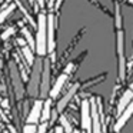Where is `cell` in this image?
I'll list each match as a JSON object with an SVG mask.
<instances>
[{"label": "cell", "instance_id": "obj_1", "mask_svg": "<svg viewBox=\"0 0 133 133\" xmlns=\"http://www.w3.org/2000/svg\"><path fill=\"white\" fill-rule=\"evenodd\" d=\"M42 72H43V60L36 59L30 70L29 82H27V95L30 97H37L40 95V82H42Z\"/></svg>", "mask_w": 133, "mask_h": 133}, {"label": "cell", "instance_id": "obj_2", "mask_svg": "<svg viewBox=\"0 0 133 133\" xmlns=\"http://www.w3.org/2000/svg\"><path fill=\"white\" fill-rule=\"evenodd\" d=\"M37 35H36V53L46 56L47 53V16L40 13L37 17Z\"/></svg>", "mask_w": 133, "mask_h": 133}, {"label": "cell", "instance_id": "obj_3", "mask_svg": "<svg viewBox=\"0 0 133 133\" xmlns=\"http://www.w3.org/2000/svg\"><path fill=\"white\" fill-rule=\"evenodd\" d=\"M116 53H117V77L119 80H124L126 77V56H124V32L116 30Z\"/></svg>", "mask_w": 133, "mask_h": 133}, {"label": "cell", "instance_id": "obj_4", "mask_svg": "<svg viewBox=\"0 0 133 133\" xmlns=\"http://www.w3.org/2000/svg\"><path fill=\"white\" fill-rule=\"evenodd\" d=\"M9 76H10V83L13 84V90H15L16 99L20 100V99H23L26 90H24L23 79H22L20 72H19V69H17L15 62H10L9 63Z\"/></svg>", "mask_w": 133, "mask_h": 133}, {"label": "cell", "instance_id": "obj_5", "mask_svg": "<svg viewBox=\"0 0 133 133\" xmlns=\"http://www.w3.org/2000/svg\"><path fill=\"white\" fill-rule=\"evenodd\" d=\"M50 59L43 60V72H42V82H40V99L46 100L50 93Z\"/></svg>", "mask_w": 133, "mask_h": 133}, {"label": "cell", "instance_id": "obj_6", "mask_svg": "<svg viewBox=\"0 0 133 133\" xmlns=\"http://www.w3.org/2000/svg\"><path fill=\"white\" fill-rule=\"evenodd\" d=\"M80 123L86 133H92V115H90V100L84 99L80 103Z\"/></svg>", "mask_w": 133, "mask_h": 133}, {"label": "cell", "instance_id": "obj_7", "mask_svg": "<svg viewBox=\"0 0 133 133\" xmlns=\"http://www.w3.org/2000/svg\"><path fill=\"white\" fill-rule=\"evenodd\" d=\"M42 109H43V100L42 99H36L32 104V109L29 110L26 117V123L29 124H37L42 117Z\"/></svg>", "mask_w": 133, "mask_h": 133}, {"label": "cell", "instance_id": "obj_8", "mask_svg": "<svg viewBox=\"0 0 133 133\" xmlns=\"http://www.w3.org/2000/svg\"><path fill=\"white\" fill-rule=\"evenodd\" d=\"M55 15H47V53H55L56 40H55Z\"/></svg>", "mask_w": 133, "mask_h": 133}, {"label": "cell", "instance_id": "obj_9", "mask_svg": "<svg viewBox=\"0 0 133 133\" xmlns=\"http://www.w3.org/2000/svg\"><path fill=\"white\" fill-rule=\"evenodd\" d=\"M90 115H92V133H102L100 115L97 110L96 99H90Z\"/></svg>", "mask_w": 133, "mask_h": 133}, {"label": "cell", "instance_id": "obj_10", "mask_svg": "<svg viewBox=\"0 0 133 133\" xmlns=\"http://www.w3.org/2000/svg\"><path fill=\"white\" fill-rule=\"evenodd\" d=\"M77 89H79V83H75L72 87H70L69 90L66 92V95H63V97L60 99V100L57 102V106H56V110H57L59 113H62L64 110V107L67 106V104L70 103V100H72L73 97L76 96V93H77Z\"/></svg>", "mask_w": 133, "mask_h": 133}, {"label": "cell", "instance_id": "obj_11", "mask_svg": "<svg viewBox=\"0 0 133 133\" xmlns=\"http://www.w3.org/2000/svg\"><path fill=\"white\" fill-rule=\"evenodd\" d=\"M132 116H133V100L130 102V104L123 110V113L119 116L117 122H116V124H115V132H116V133L120 132V130L123 129V126L127 123V122H129V119L132 117Z\"/></svg>", "mask_w": 133, "mask_h": 133}, {"label": "cell", "instance_id": "obj_12", "mask_svg": "<svg viewBox=\"0 0 133 133\" xmlns=\"http://www.w3.org/2000/svg\"><path fill=\"white\" fill-rule=\"evenodd\" d=\"M67 77H69L67 75H64V73H62V75L59 76L57 79H56L55 84H53V87L50 89V93H49L50 99H56L59 95H60V92H62V89H63L64 83L67 82Z\"/></svg>", "mask_w": 133, "mask_h": 133}, {"label": "cell", "instance_id": "obj_13", "mask_svg": "<svg viewBox=\"0 0 133 133\" xmlns=\"http://www.w3.org/2000/svg\"><path fill=\"white\" fill-rule=\"evenodd\" d=\"M132 100H133V92L130 89H127L126 92H123V95L120 96V99H119V102H117V115L119 116L123 113V110L129 106Z\"/></svg>", "mask_w": 133, "mask_h": 133}, {"label": "cell", "instance_id": "obj_14", "mask_svg": "<svg viewBox=\"0 0 133 133\" xmlns=\"http://www.w3.org/2000/svg\"><path fill=\"white\" fill-rule=\"evenodd\" d=\"M50 116H52V99H46V100L43 102L40 122L42 123H47V122L50 120Z\"/></svg>", "mask_w": 133, "mask_h": 133}, {"label": "cell", "instance_id": "obj_15", "mask_svg": "<svg viewBox=\"0 0 133 133\" xmlns=\"http://www.w3.org/2000/svg\"><path fill=\"white\" fill-rule=\"evenodd\" d=\"M113 4H115V27H116V30H122V27H123V17H122L120 4H119L117 0H115Z\"/></svg>", "mask_w": 133, "mask_h": 133}, {"label": "cell", "instance_id": "obj_16", "mask_svg": "<svg viewBox=\"0 0 133 133\" xmlns=\"http://www.w3.org/2000/svg\"><path fill=\"white\" fill-rule=\"evenodd\" d=\"M22 56H23V59L26 60L27 66H33V63H35V53H33V50L30 49L29 46H24L22 47Z\"/></svg>", "mask_w": 133, "mask_h": 133}, {"label": "cell", "instance_id": "obj_17", "mask_svg": "<svg viewBox=\"0 0 133 133\" xmlns=\"http://www.w3.org/2000/svg\"><path fill=\"white\" fill-rule=\"evenodd\" d=\"M22 33H23V36H24V40H26L27 46L32 50H36V40L33 39V36H32V33L29 32V29H27V27H23V29H22Z\"/></svg>", "mask_w": 133, "mask_h": 133}, {"label": "cell", "instance_id": "obj_18", "mask_svg": "<svg viewBox=\"0 0 133 133\" xmlns=\"http://www.w3.org/2000/svg\"><path fill=\"white\" fill-rule=\"evenodd\" d=\"M59 122H60V126L63 127L64 133H73V127L72 124H70V122L67 120V117L64 115H62L60 117H59Z\"/></svg>", "mask_w": 133, "mask_h": 133}, {"label": "cell", "instance_id": "obj_19", "mask_svg": "<svg viewBox=\"0 0 133 133\" xmlns=\"http://www.w3.org/2000/svg\"><path fill=\"white\" fill-rule=\"evenodd\" d=\"M13 10H15V4H9L7 7H4V9L0 12V23H3L7 19V16H9L10 13H13Z\"/></svg>", "mask_w": 133, "mask_h": 133}, {"label": "cell", "instance_id": "obj_20", "mask_svg": "<svg viewBox=\"0 0 133 133\" xmlns=\"http://www.w3.org/2000/svg\"><path fill=\"white\" fill-rule=\"evenodd\" d=\"M15 2H16V4H17V6H19V7H20V10H22V13H23V15H24V16H26V19H27V20H29V22H30V24H32V26H37V24H36V23H35V20H33V19H32V16H30V15H29V13H27V10H26V9H24V6H23V4H22V3H20V2H19V0H15Z\"/></svg>", "mask_w": 133, "mask_h": 133}, {"label": "cell", "instance_id": "obj_21", "mask_svg": "<svg viewBox=\"0 0 133 133\" xmlns=\"http://www.w3.org/2000/svg\"><path fill=\"white\" fill-rule=\"evenodd\" d=\"M36 132H37V126H36V124L26 123L23 126V129H22V133H36Z\"/></svg>", "mask_w": 133, "mask_h": 133}, {"label": "cell", "instance_id": "obj_22", "mask_svg": "<svg viewBox=\"0 0 133 133\" xmlns=\"http://www.w3.org/2000/svg\"><path fill=\"white\" fill-rule=\"evenodd\" d=\"M13 33H15V27H9V29H7L4 33H2V36H0V37H2V40H7V39L13 35Z\"/></svg>", "mask_w": 133, "mask_h": 133}, {"label": "cell", "instance_id": "obj_23", "mask_svg": "<svg viewBox=\"0 0 133 133\" xmlns=\"http://www.w3.org/2000/svg\"><path fill=\"white\" fill-rule=\"evenodd\" d=\"M47 127H49V123H40L37 126V132H36V133H46L47 132Z\"/></svg>", "mask_w": 133, "mask_h": 133}, {"label": "cell", "instance_id": "obj_24", "mask_svg": "<svg viewBox=\"0 0 133 133\" xmlns=\"http://www.w3.org/2000/svg\"><path fill=\"white\" fill-rule=\"evenodd\" d=\"M0 104H2V107H3V109H6V110L10 109V102H9V99H4V100H2V102H0Z\"/></svg>", "mask_w": 133, "mask_h": 133}, {"label": "cell", "instance_id": "obj_25", "mask_svg": "<svg viewBox=\"0 0 133 133\" xmlns=\"http://www.w3.org/2000/svg\"><path fill=\"white\" fill-rule=\"evenodd\" d=\"M57 115H59V112L57 110H52V116H50V123H55V120L57 119Z\"/></svg>", "mask_w": 133, "mask_h": 133}, {"label": "cell", "instance_id": "obj_26", "mask_svg": "<svg viewBox=\"0 0 133 133\" xmlns=\"http://www.w3.org/2000/svg\"><path fill=\"white\" fill-rule=\"evenodd\" d=\"M72 69H73V63H69V64L66 66V69H64V72H63V73L69 76V75H70V72H72Z\"/></svg>", "mask_w": 133, "mask_h": 133}, {"label": "cell", "instance_id": "obj_27", "mask_svg": "<svg viewBox=\"0 0 133 133\" xmlns=\"http://www.w3.org/2000/svg\"><path fill=\"white\" fill-rule=\"evenodd\" d=\"M64 0H56V3H55V10H59L62 6V3H63Z\"/></svg>", "mask_w": 133, "mask_h": 133}, {"label": "cell", "instance_id": "obj_28", "mask_svg": "<svg viewBox=\"0 0 133 133\" xmlns=\"http://www.w3.org/2000/svg\"><path fill=\"white\" fill-rule=\"evenodd\" d=\"M7 129H9V130H7L9 133H17L16 127H15V126H12V124H9V126H7Z\"/></svg>", "mask_w": 133, "mask_h": 133}, {"label": "cell", "instance_id": "obj_29", "mask_svg": "<svg viewBox=\"0 0 133 133\" xmlns=\"http://www.w3.org/2000/svg\"><path fill=\"white\" fill-rule=\"evenodd\" d=\"M55 133H64L63 127H62V126H56L55 127Z\"/></svg>", "mask_w": 133, "mask_h": 133}, {"label": "cell", "instance_id": "obj_30", "mask_svg": "<svg viewBox=\"0 0 133 133\" xmlns=\"http://www.w3.org/2000/svg\"><path fill=\"white\" fill-rule=\"evenodd\" d=\"M0 92L3 93V95H6V92H7V89L4 87V84H2V83H0Z\"/></svg>", "mask_w": 133, "mask_h": 133}, {"label": "cell", "instance_id": "obj_31", "mask_svg": "<svg viewBox=\"0 0 133 133\" xmlns=\"http://www.w3.org/2000/svg\"><path fill=\"white\" fill-rule=\"evenodd\" d=\"M36 2L39 3V6H40V7H43L44 3H46V0H36Z\"/></svg>", "mask_w": 133, "mask_h": 133}, {"label": "cell", "instance_id": "obj_32", "mask_svg": "<svg viewBox=\"0 0 133 133\" xmlns=\"http://www.w3.org/2000/svg\"><path fill=\"white\" fill-rule=\"evenodd\" d=\"M119 2V0H117ZM120 2H124V3H127V4H132L133 6V0H120Z\"/></svg>", "mask_w": 133, "mask_h": 133}, {"label": "cell", "instance_id": "obj_33", "mask_svg": "<svg viewBox=\"0 0 133 133\" xmlns=\"http://www.w3.org/2000/svg\"><path fill=\"white\" fill-rule=\"evenodd\" d=\"M129 89H130V90H132V92H133V82H132V83H130V87H129Z\"/></svg>", "mask_w": 133, "mask_h": 133}, {"label": "cell", "instance_id": "obj_34", "mask_svg": "<svg viewBox=\"0 0 133 133\" xmlns=\"http://www.w3.org/2000/svg\"><path fill=\"white\" fill-rule=\"evenodd\" d=\"M29 3L30 4H35V0H29Z\"/></svg>", "mask_w": 133, "mask_h": 133}, {"label": "cell", "instance_id": "obj_35", "mask_svg": "<svg viewBox=\"0 0 133 133\" xmlns=\"http://www.w3.org/2000/svg\"><path fill=\"white\" fill-rule=\"evenodd\" d=\"M73 133H80V132H79L77 129H75V130H73Z\"/></svg>", "mask_w": 133, "mask_h": 133}, {"label": "cell", "instance_id": "obj_36", "mask_svg": "<svg viewBox=\"0 0 133 133\" xmlns=\"http://www.w3.org/2000/svg\"><path fill=\"white\" fill-rule=\"evenodd\" d=\"M129 64H130V66H133V62H132V63H129Z\"/></svg>", "mask_w": 133, "mask_h": 133}, {"label": "cell", "instance_id": "obj_37", "mask_svg": "<svg viewBox=\"0 0 133 133\" xmlns=\"http://www.w3.org/2000/svg\"><path fill=\"white\" fill-rule=\"evenodd\" d=\"M0 129H2V123H0Z\"/></svg>", "mask_w": 133, "mask_h": 133}, {"label": "cell", "instance_id": "obj_38", "mask_svg": "<svg viewBox=\"0 0 133 133\" xmlns=\"http://www.w3.org/2000/svg\"><path fill=\"white\" fill-rule=\"evenodd\" d=\"M4 133H9V132H4Z\"/></svg>", "mask_w": 133, "mask_h": 133}]
</instances>
